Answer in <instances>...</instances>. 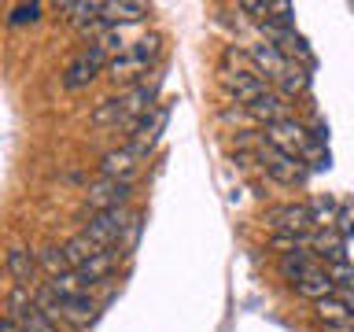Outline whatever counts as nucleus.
Instances as JSON below:
<instances>
[{
  "label": "nucleus",
  "mask_w": 354,
  "mask_h": 332,
  "mask_svg": "<svg viewBox=\"0 0 354 332\" xmlns=\"http://www.w3.org/2000/svg\"><path fill=\"white\" fill-rule=\"evenodd\" d=\"M133 218H137V214H126L122 207H118V210H100V214H93V218L85 221L82 232H85V237H93L104 251H111V248H115V243L129 232Z\"/></svg>",
  "instance_id": "f257e3e1"
},
{
  "label": "nucleus",
  "mask_w": 354,
  "mask_h": 332,
  "mask_svg": "<svg viewBox=\"0 0 354 332\" xmlns=\"http://www.w3.org/2000/svg\"><path fill=\"white\" fill-rule=\"evenodd\" d=\"M262 140L270 144V148H277V151H284V155H295V159H303V155L310 151V133L299 126L295 118H284V122H273V126H266V133H262Z\"/></svg>",
  "instance_id": "f03ea898"
},
{
  "label": "nucleus",
  "mask_w": 354,
  "mask_h": 332,
  "mask_svg": "<svg viewBox=\"0 0 354 332\" xmlns=\"http://www.w3.org/2000/svg\"><path fill=\"white\" fill-rule=\"evenodd\" d=\"M111 66V55L100 48V44H88V48L82 55H74L71 63H66V71H63V85L66 89H85L100 71H107Z\"/></svg>",
  "instance_id": "7ed1b4c3"
},
{
  "label": "nucleus",
  "mask_w": 354,
  "mask_h": 332,
  "mask_svg": "<svg viewBox=\"0 0 354 332\" xmlns=\"http://www.w3.org/2000/svg\"><path fill=\"white\" fill-rule=\"evenodd\" d=\"M259 155H262L266 174H270L277 185H303V181H306V166H303V159L277 151V148H270L266 140H262V151H259Z\"/></svg>",
  "instance_id": "20e7f679"
},
{
  "label": "nucleus",
  "mask_w": 354,
  "mask_h": 332,
  "mask_svg": "<svg viewBox=\"0 0 354 332\" xmlns=\"http://www.w3.org/2000/svg\"><path fill=\"white\" fill-rule=\"evenodd\" d=\"M166 122H170V107H166V104L151 107L148 115H140V118H137V126L129 129V148H137L140 155H148V151L155 148V140L162 137Z\"/></svg>",
  "instance_id": "39448f33"
},
{
  "label": "nucleus",
  "mask_w": 354,
  "mask_h": 332,
  "mask_svg": "<svg viewBox=\"0 0 354 332\" xmlns=\"http://www.w3.org/2000/svg\"><path fill=\"white\" fill-rule=\"evenodd\" d=\"M266 221L277 232H288V237H306L310 225H314V214H310V203H284V207H273Z\"/></svg>",
  "instance_id": "423d86ee"
},
{
  "label": "nucleus",
  "mask_w": 354,
  "mask_h": 332,
  "mask_svg": "<svg viewBox=\"0 0 354 332\" xmlns=\"http://www.w3.org/2000/svg\"><path fill=\"white\" fill-rule=\"evenodd\" d=\"M129 192H133L129 181H107V177H100V181L85 192V203L93 214H100V210H118V207H126Z\"/></svg>",
  "instance_id": "0eeeda50"
},
{
  "label": "nucleus",
  "mask_w": 354,
  "mask_h": 332,
  "mask_svg": "<svg viewBox=\"0 0 354 332\" xmlns=\"http://www.w3.org/2000/svg\"><path fill=\"white\" fill-rule=\"evenodd\" d=\"M144 155L137 148H129V144H122V148H111L104 159H100V177H107V181H129L133 174H137Z\"/></svg>",
  "instance_id": "6e6552de"
},
{
  "label": "nucleus",
  "mask_w": 354,
  "mask_h": 332,
  "mask_svg": "<svg viewBox=\"0 0 354 332\" xmlns=\"http://www.w3.org/2000/svg\"><path fill=\"white\" fill-rule=\"evenodd\" d=\"M221 85L229 89L232 96H236V104H243V107H251L259 96H266L270 89H266V77H259V74H243V71H225L221 74Z\"/></svg>",
  "instance_id": "1a4fd4ad"
},
{
  "label": "nucleus",
  "mask_w": 354,
  "mask_h": 332,
  "mask_svg": "<svg viewBox=\"0 0 354 332\" xmlns=\"http://www.w3.org/2000/svg\"><path fill=\"white\" fill-rule=\"evenodd\" d=\"M251 63H254V74H259V77H273V82H281V77L288 74L284 52L277 48V44H270V41L251 44Z\"/></svg>",
  "instance_id": "9d476101"
},
{
  "label": "nucleus",
  "mask_w": 354,
  "mask_h": 332,
  "mask_svg": "<svg viewBox=\"0 0 354 332\" xmlns=\"http://www.w3.org/2000/svg\"><path fill=\"white\" fill-rule=\"evenodd\" d=\"M4 266H8L11 281L30 288L33 273H37V266H41V255H33L30 248H11V251H8V259H4Z\"/></svg>",
  "instance_id": "9b49d317"
},
{
  "label": "nucleus",
  "mask_w": 354,
  "mask_h": 332,
  "mask_svg": "<svg viewBox=\"0 0 354 332\" xmlns=\"http://www.w3.org/2000/svg\"><path fill=\"white\" fill-rule=\"evenodd\" d=\"M288 111H292V104H288L281 93H266V96H259V100H254V104L248 107V115L259 118V122H266V126H273V122L292 118Z\"/></svg>",
  "instance_id": "f8f14e48"
},
{
  "label": "nucleus",
  "mask_w": 354,
  "mask_h": 332,
  "mask_svg": "<svg viewBox=\"0 0 354 332\" xmlns=\"http://www.w3.org/2000/svg\"><path fill=\"white\" fill-rule=\"evenodd\" d=\"M317 321H321V325H328V329H351L354 325V310H351L347 299L328 295V299H321V303H317Z\"/></svg>",
  "instance_id": "ddd939ff"
},
{
  "label": "nucleus",
  "mask_w": 354,
  "mask_h": 332,
  "mask_svg": "<svg viewBox=\"0 0 354 332\" xmlns=\"http://www.w3.org/2000/svg\"><path fill=\"white\" fill-rule=\"evenodd\" d=\"M148 15V4L140 0H107L104 4V26H122V22H140Z\"/></svg>",
  "instance_id": "4468645a"
},
{
  "label": "nucleus",
  "mask_w": 354,
  "mask_h": 332,
  "mask_svg": "<svg viewBox=\"0 0 354 332\" xmlns=\"http://www.w3.org/2000/svg\"><path fill=\"white\" fill-rule=\"evenodd\" d=\"M63 251H66V262H71V270H82V266H85V262H93L104 248H100V243H96L93 237L77 232V237H71V240L63 243Z\"/></svg>",
  "instance_id": "2eb2a0df"
},
{
  "label": "nucleus",
  "mask_w": 354,
  "mask_h": 332,
  "mask_svg": "<svg viewBox=\"0 0 354 332\" xmlns=\"http://www.w3.org/2000/svg\"><path fill=\"white\" fill-rule=\"evenodd\" d=\"M93 317H96V303H93V299H88L85 292H77V295H71V299H63V321H66V325L85 329Z\"/></svg>",
  "instance_id": "dca6fc26"
},
{
  "label": "nucleus",
  "mask_w": 354,
  "mask_h": 332,
  "mask_svg": "<svg viewBox=\"0 0 354 332\" xmlns=\"http://www.w3.org/2000/svg\"><path fill=\"white\" fill-rule=\"evenodd\" d=\"M295 292L303 295V299H314V303H321V299H328L332 292H336V281L328 277V270H314V273H306L303 281L295 284Z\"/></svg>",
  "instance_id": "f3484780"
},
{
  "label": "nucleus",
  "mask_w": 354,
  "mask_h": 332,
  "mask_svg": "<svg viewBox=\"0 0 354 332\" xmlns=\"http://www.w3.org/2000/svg\"><path fill=\"white\" fill-rule=\"evenodd\" d=\"M118 266V251H100L93 262H85L82 270H77V277H82V284H100V281H107V273Z\"/></svg>",
  "instance_id": "a211bd4d"
},
{
  "label": "nucleus",
  "mask_w": 354,
  "mask_h": 332,
  "mask_svg": "<svg viewBox=\"0 0 354 332\" xmlns=\"http://www.w3.org/2000/svg\"><path fill=\"white\" fill-rule=\"evenodd\" d=\"M314 251L321 255V259H328L332 266H336V262H347V251H343V237L336 232V225L317 232V237H314Z\"/></svg>",
  "instance_id": "6ab92c4d"
},
{
  "label": "nucleus",
  "mask_w": 354,
  "mask_h": 332,
  "mask_svg": "<svg viewBox=\"0 0 354 332\" xmlns=\"http://www.w3.org/2000/svg\"><path fill=\"white\" fill-rule=\"evenodd\" d=\"M277 270H281V277H284V281L299 284L306 273H314L317 266L306 259V251H292V255H281V262H277Z\"/></svg>",
  "instance_id": "aec40b11"
},
{
  "label": "nucleus",
  "mask_w": 354,
  "mask_h": 332,
  "mask_svg": "<svg viewBox=\"0 0 354 332\" xmlns=\"http://www.w3.org/2000/svg\"><path fill=\"white\" fill-rule=\"evenodd\" d=\"M148 71V66H144L137 55H133L129 48L122 52V55H115V59H111V66H107V74L115 77V82H137V77Z\"/></svg>",
  "instance_id": "412c9836"
},
{
  "label": "nucleus",
  "mask_w": 354,
  "mask_h": 332,
  "mask_svg": "<svg viewBox=\"0 0 354 332\" xmlns=\"http://www.w3.org/2000/svg\"><path fill=\"white\" fill-rule=\"evenodd\" d=\"M15 325H19V332H55V321L44 314V310L33 303V306H26L22 314L15 317Z\"/></svg>",
  "instance_id": "4be33fe9"
},
{
  "label": "nucleus",
  "mask_w": 354,
  "mask_h": 332,
  "mask_svg": "<svg viewBox=\"0 0 354 332\" xmlns=\"http://www.w3.org/2000/svg\"><path fill=\"white\" fill-rule=\"evenodd\" d=\"M306 89H310V74L303 66H288V74L281 77V96L292 100V96H303Z\"/></svg>",
  "instance_id": "5701e85b"
},
{
  "label": "nucleus",
  "mask_w": 354,
  "mask_h": 332,
  "mask_svg": "<svg viewBox=\"0 0 354 332\" xmlns=\"http://www.w3.org/2000/svg\"><path fill=\"white\" fill-rule=\"evenodd\" d=\"M93 126H126V115H122V100H104L93 111Z\"/></svg>",
  "instance_id": "b1692460"
},
{
  "label": "nucleus",
  "mask_w": 354,
  "mask_h": 332,
  "mask_svg": "<svg viewBox=\"0 0 354 332\" xmlns=\"http://www.w3.org/2000/svg\"><path fill=\"white\" fill-rule=\"evenodd\" d=\"M129 52L137 55L144 66H151L155 59H159V52H162V37L159 33H148V37H140L137 44H129Z\"/></svg>",
  "instance_id": "393cba45"
},
{
  "label": "nucleus",
  "mask_w": 354,
  "mask_h": 332,
  "mask_svg": "<svg viewBox=\"0 0 354 332\" xmlns=\"http://www.w3.org/2000/svg\"><path fill=\"white\" fill-rule=\"evenodd\" d=\"M41 266L48 270V277L71 273V262H66V251H63V248H44V251H41Z\"/></svg>",
  "instance_id": "a878e982"
},
{
  "label": "nucleus",
  "mask_w": 354,
  "mask_h": 332,
  "mask_svg": "<svg viewBox=\"0 0 354 332\" xmlns=\"http://www.w3.org/2000/svg\"><path fill=\"white\" fill-rule=\"evenodd\" d=\"M310 214H314V225L332 229V221L339 218V210H336V203H332V199H317V203H310Z\"/></svg>",
  "instance_id": "bb28decb"
},
{
  "label": "nucleus",
  "mask_w": 354,
  "mask_h": 332,
  "mask_svg": "<svg viewBox=\"0 0 354 332\" xmlns=\"http://www.w3.org/2000/svg\"><path fill=\"white\" fill-rule=\"evenodd\" d=\"M41 4H15L11 8V15H8V22L11 26H26V22H37L41 19Z\"/></svg>",
  "instance_id": "cd10ccee"
},
{
  "label": "nucleus",
  "mask_w": 354,
  "mask_h": 332,
  "mask_svg": "<svg viewBox=\"0 0 354 332\" xmlns=\"http://www.w3.org/2000/svg\"><path fill=\"white\" fill-rule=\"evenodd\" d=\"M270 248H273V251H281V255H292V251H303V248H306V237H288V232H273Z\"/></svg>",
  "instance_id": "c85d7f7f"
},
{
  "label": "nucleus",
  "mask_w": 354,
  "mask_h": 332,
  "mask_svg": "<svg viewBox=\"0 0 354 332\" xmlns=\"http://www.w3.org/2000/svg\"><path fill=\"white\" fill-rule=\"evenodd\" d=\"M336 232L343 240L347 237H354V203H343L339 207V218H336Z\"/></svg>",
  "instance_id": "c756f323"
},
{
  "label": "nucleus",
  "mask_w": 354,
  "mask_h": 332,
  "mask_svg": "<svg viewBox=\"0 0 354 332\" xmlns=\"http://www.w3.org/2000/svg\"><path fill=\"white\" fill-rule=\"evenodd\" d=\"M328 277H332L336 284H343V288H351V292H354V270H351L347 262H336V266L328 270Z\"/></svg>",
  "instance_id": "7c9ffc66"
},
{
  "label": "nucleus",
  "mask_w": 354,
  "mask_h": 332,
  "mask_svg": "<svg viewBox=\"0 0 354 332\" xmlns=\"http://www.w3.org/2000/svg\"><path fill=\"white\" fill-rule=\"evenodd\" d=\"M240 11H248V15L262 19V15H270V4H262V0H240Z\"/></svg>",
  "instance_id": "2f4dec72"
},
{
  "label": "nucleus",
  "mask_w": 354,
  "mask_h": 332,
  "mask_svg": "<svg viewBox=\"0 0 354 332\" xmlns=\"http://www.w3.org/2000/svg\"><path fill=\"white\" fill-rule=\"evenodd\" d=\"M0 332H19V325L11 317H4V325H0Z\"/></svg>",
  "instance_id": "473e14b6"
}]
</instances>
